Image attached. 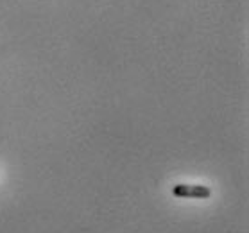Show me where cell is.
I'll use <instances>...</instances> for the list:
<instances>
[{
    "mask_svg": "<svg viewBox=\"0 0 249 233\" xmlns=\"http://www.w3.org/2000/svg\"><path fill=\"white\" fill-rule=\"evenodd\" d=\"M172 194L176 197H194V199H208L212 196V190L204 185H185L179 183L172 188Z\"/></svg>",
    "mask_w": 249,
    "mask_h": 233,
    "instance_id": "1",
    "label": "cell"
}]
</instances>
